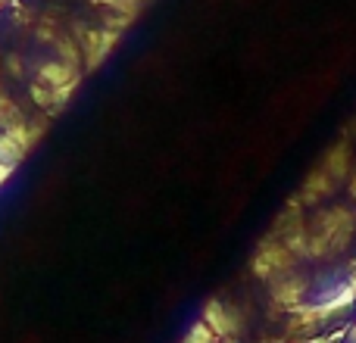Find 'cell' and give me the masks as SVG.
Wrapping results in <instances>:
<instances>
[{"label": "cell", "mask_w": 356, "mask_h": 343, "mask_svg": "<svg viewBox=\"0 0 356 343\" xmlns=\"http://www.w3.org/2000/svg\"><path fill=\"white\" fill-rule=\"evenodd\" d=\"M307 234H309V259L338 256V253L347 250V244L353 237V215L344 206H334L328 212H322L307 228Z\"/></svg>", "instance_id": "6da1fadb"}, {"label": "cell", "mask_w": 356, "mask_h": 343, "mask_svg": "<svg viewBox=\"0 0 356 343\" xmlns=\"http://www.w3.org/2000/svg\"><path fill=\"white\" fill-rule=\"evenodd\" d=\"M297 262H300V259H297L282 240H263L259 250L253 253V259H250V271L259 281H275V278L294 271Z\"/></svg>", "instance_id": "7a4b0ae2"}, {"label": "cell", "mask_w": 356, "mask_h": 343, "mask_svg": "<svg viewBox=\"0 0 356 343\" xmlns=\"http://www.w3.org/2000/svg\"><path fill=\"white\" fill-rule=\"evenodd\" d=\"M200 319L207 321V328L219 337V343H234L241 334V328H244V321H241V312L232 306V303L219 300V296H209L207 306H203Z\"/></svg>", "instance_id": "3957f363"}, {"label": "cell", "mask_w": 356, "mask_h": 343, "mask_svg": "<svg viewBox=\"0 0 356 343\" xmlns=\"http://www.w3.org/2000/svg\"><path fill=\"white\" fill-rule=\"evenodd\" d=\"M269 294H272V306L284 309V312H294L297 306H303V303H309V281L300 275V271H288V275L275 278V281H269Z\"/></svg>", "instance_id": "277c9868"}, {"label": "cell", "mask_w": 356, "mask_h": 343, "mask_svg": "<svg viewBox=\"0 0 356 343\" xmlns=\"http://www.w3.org/2000/svg\"><path fill=\"white\" fill-rule=\"evenodd\" d=\"M303 200H319V196H328L332 194V175L328 172H316L307 184H303Z\"/></svg>", "instance_id": "5b68a950"}, {"label": "cell", "mask_w": 356, "mask_h": 343, "mask_svg": "<svg viewBox=\"0 0 356 343\" xmlns=\"http://www.w3.org/2000/svg\"><path fill=\"white\" fill-rule=\"evenodd\" d=\"M181 343H219V337H216L213 331L207 328V321H194V325L188 328V334H184V340Z\"/></svg>", "instance_id": "8992f818"}, {"label": "cell", "mask_w": 356, "mask_h": 343, "mask_svg": "<svg viewBox=\"0 0 356 343\" xmlns=\"http://www.w3.org/2000/svg\"><path fill=\"white\" fill-rule=\"evenodd\" d=\"M325 172H328L332 178H341V175L347 172V150H344V147H338L334 153L325 156Z\"/></svg>", "instance_id": "52a82bcc"}, {"label": "cell", "mask_w": 356, "mask_h": 343, "mask_svg": "<svg viewBox=\"0 0 356 343\" xmlns=\"http://www.w3.org/2000/svg\"><path fill=\"white\" fill-rule=\"evenodd\" d=\"M344 337H347V343H356V321L344 331Z\"/></svg>", "instance_id": "ba28073f"}]
</instances>
